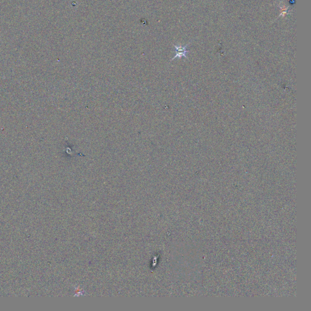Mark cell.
Instances as JSON below:
<instances>
[{
	"label": "cell",
	"instance_id": "cell-1",
	"mask_svg": "<svg viewBox=\"0 0 311 311\" xmlns=\"http://www.w3.org/2000/svg\"><path fill=\"white\" fill-rule=\"evenodd\" d=\"M189 44L190 43L186 44L185 46H177V45H175V44H173V46H174V47L175 48L176 55L173 57V58L171 60V61H173V60H174L176 58L181 59V58H182V57H185V59H188V57L187 56V54L190 52V50H187V48L189 45Z\"/></svg>",
	"mask_w": 311,
	"mask_h": 311
}]
</instances>
